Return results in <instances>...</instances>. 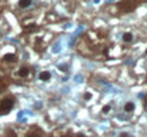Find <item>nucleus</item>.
I'll use <instances>...</instances> for the list:
<instances>
[{
  "label": "nucleus",
  "mask_w": 147,
  "mask_h": 137,
  "mask_svg": "<svg viewBox=\"0 0 147 137\" xmlns=\"http://www.w3.org/2000/svg\"><path fill=\"white\" fill-rule=\"evenodd\" d=\"M33 74H34V72L29 66H22L16 72V77H19L22 80H30V79H33Z\"/></svg>",
  "instance_id": "obj_1"
},
{
  "label": "nucleus",
  "mask_w": 147,
  "mask_h": 137,
  "mask_svg": "<svg viewBox=\"0 0 147 137\" xmlns=\"http://www.w3.org/2000/svg\"><path fill=\"white\" fill-rule=\"evenodd\" d=\"M14 106V99L13 97H6L0 101V114H6L9 113Z\"/></svg>",
  "instance_id": "obj_2"
},
{
  "label": "nucleus",
  "mask_w": 147,
  "mask_h": 137,
  "mask_svg": "<svg viewBox=\"0 0 147 137\" xmlns=\"http://www.w3.org/2000/svg\"><path fill=\"white\" fill-rule=\"evenodd\" d=\"M1 61L3 63H16L17 61V54H16V50L11 47L10 49V51H7V53H4L1 57Z\"/></svg>",
  "instance_id": "obj_3"
},
{
  "label": "nucleus",
  "mask_w": 147,
  "mask_h": 137,
  "mask_svg": "<svg viewBox=\"0 0 147 137\" xmlns=\"http://www.w3.org/2000/svg\"><path fill=\"white\" fill-rule=\"evenodd\" d=\"M140 1H144V0H124V3L121 4V9H123V11L124 13H127V11H131Z\"/></svg>",
  "instance_id": "obj_4"
},
{
  "label": "nucleus",
  "mask_w": 147,
  "mask_h": 137,
  "mask_svg": "<svg viewBox=\"0 0 147 137\" xmlns=\"http://www.w3.org/2000/svg\"><path fill=\"white\" fill-rule=\"evenodd\" d=\"M121 40H123V43L130 45V43L134 40V34H133V33H130V32H126V33H123V34H121Z\"/></svg>",
  "instance_id": "obj_5"
},
{
  "label": "nucleus",
  "mask_w": 147,
  "mask_h": 137,
  "mask_svg": "<svg viewBox=\"0 0 147 137\" xmlns=\"http://www.w3.org/2000/svg\"><path fill=\"white\" fill-rule=\"evenodd\" d=\"M39 80H42V82H49V80H51V73H50L49 70L40 72L39 73Z\"/></svg>",
  "instance_id": "obj_6"
},
{
  "label": "nucleus",
  "mask_w": 147,
  "mask_h": 137,
  "mask_svg": "<svg viewBox=\"0 0 147 137\" xmlns=\"http://www.w3.org/2000/svg\"><path fill=\"white\" fill-rule=\"evenodd\" d=\"M134 109H136V104H134L133 101H127V103L123 106V110H124L126 113H133Z\"/></svg>",
  "instance_id": "obj_7"
},
{
  "label": "nucleus",
  "mask_w": 147,
  "mask_h": 137,
  "mask_svg": "<svg viewBox=\"0 0 147 137\" xmlns=\"http://www.w3.org/2000/svg\"><path fill=\"white\" fill-rule=\"evenodd\" d=\"M32 3H33V0H19V7L20 9H29L30 6H32Z\"/></svg>",
  "instance_id": "obj_8"
},
{
  "label": "nucleus",
  "mask_w": 147,
  "mask_h": 137,
  "mask_svg": "<svg viewBox=\"0 0 147 137\" xmlns=\"http://www.w3.org/2000/svg\"><path fill=\"white\" fill-rule=\"evenodd\" d=\"M110 109H111V106H110V104L104 106V107H103V110H101V111H103V114H107V113L110 111Z\"/></svg>",
  "instance_id": "obj_9"
},
{
  "label": "nucleus",
  "mask_w": 147,
  "mask_h": 137,
  "mask_svg": "<svg viewBox=\"0 0 147 137\" xmlns=\"http://www.w3.org/2000/svg\"><path fill=\"white\" fill-rule=\"evenodd\" d=\"M83 99H84L86 101H87V100H90V99H92V93H90V91H86V93H84V96H83Z\"/></svg>",
  "instance_id": "obj_10"
},
{
  "label": "nucleus",
  "mask_w": 147,
  "mask_h": 137,
  "mask_svg": "<svg viewBox=\"0 0 147 137\" xmlns=\"http://www.w3.org/2000/svg\"><path fill=\"white\" fill-rule=\"evenodd\" d=\"M120 137H131L129 133H120Z\"/></svg>",
  "instance_id": "obj_11"
},
{
  "label": "nucleus",
  "mask_w": 147,
  "mask_h": 137,
  "mask_svg": "<svg viewBox=\"0 0 147 137\" xmlns=\"http://www.w3.org/2000/svg\"><path fill=\"white\" fill-rule=\"evenodd\" d=\"M76 137H86V136H84L83 133H77V134H76Z\"/></svg>",
  "instance_id": "obj_12"
},
{
  "label": "nucleus",
  "mask_w": 147,
  "mask_h": 137,
  "mask_svg": "<svg viewBox=\"0 0 147 137\" xmlns=\"http://www.w3.org/2000/svg\"><path fill=\"white\" fill-rule=\"evenodd\" d=\"M144 107H147V97H146V100H144Z\"/></svg>",
  "instance_id": "obj_13"
},
{
  "label": "nucleus",
  "mask_w": 147,
  "mask_h": 137,
  "mask_svg": "<svg viewBox=\"0 0 147 137\" xmlns=\"http://www.w3.org/2000/svg\"><path fill=\"white\" fill-rule=\"evenodd\" d=\"M60 137H69V136L67 134H63V136H60Z\"/></svg>",
  "instance_id": "obj_14"
},
{
  "label": "nucleus",
  "mask_w": 147,
  "mask_h": 137,
  "mask_svg": "<svg viewBox=\"0 0 147 137\" xmlns=\"http://www.w3.org/2000/svg\"><path fill=\"white\" fill-rule=\"evenodd\" d=\"M1 34H3V33H1V30H0V37H1Z\"/></svg>",
  "instance_id": "obj_15"
},
{
  "label": "nucleus",
  "mask_w": 147,
  "mask_h": 137,
  "mask_svg": "<svg viewBox=\"0 0 147 137\" xmlns=\"http://www.w3.org/2000/svg\"><path fill=\"white\" fill-rule=\"evenodd\" d=\"M146 56H147V49H146Z\"/></svg>",
  "instance_id": "obj_16"
}]
</instances>
